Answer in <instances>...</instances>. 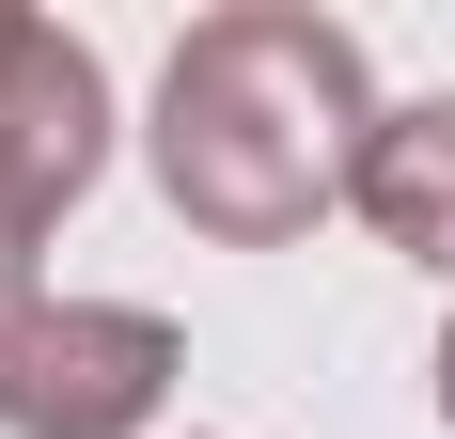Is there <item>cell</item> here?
<instances>
[{"instance_id": "cell-1", "label": "cell", "mask_w": 455, "mask_h": 439, "mask_svg": "<svg viewBox=\"0 0 455 439\" xmlns=\"http://www.w3.org/2000/svg\"><path fill=\"white\" fill-rule=\"evenodd\" d=\"M377 79H362V32L315 16V0H235V16H188V47L157 63V204L220 251H283L315 235L330 204H362V157H377Z\"/></svg>"}, {"instance_id": "cell-2", "label": "cell", "mask_w": 455, "mask_h": 439, "mask_svg": "<svg viewBox=\"0 0 455 439\" xmlns=\"http://www.w3.org/2000/svg\"><path fill=\"white\" fill-rule=\"evenodd\" d=\"M188 346L141 299H32L0 346V439H141L173 408Z\"/></svg>"}, {"instance_id": "cell-3", "label": "cell", "mask_w": 455, "mask_h": 439, "mask_svg": "<svg viewBox=\"0 0 455 439\" xmlns=\"http://www.w3.org/2000/svg\"><path fill=\"white\" fill-rule=\"evenodd\" d=\"M94 157H110V63L79 32H47V16L0 0V267L16 283L63 235V204L94 188Z\"/></svg>"}, {"instance_id": "cell-4", "label": "cell", "mask_w": 455, "mask_h": 439, "mask_svg": "<svg viewBox=\"0 0 455 439\" xmlns=\"http://www.w3.org/2000/svg\"><path fill=\"white\" fill-rule=\"evenodd\" d=\"M362 220H377L409 267H440V283H455V94H424V110H393V126H377Z\"/></svg>"}, {"instance_id": "cell-5", "label": "cell", "mask_w": 455, "mask_h": 439, "mask_svg": "<svg viewBox=\"0 0 455 439\" xmlns=\"http://www.w3.org/2000/svg\"><path fill=\"white\" fill-rule=\"evenodd\" d=\"M16 314H32V283H16V267H0V346H16Z\"/></svg>"}, {"instance_id": "cell-6", "label": "cell", "mask_w": 455, "mask_h": 439, "mask_svg": "<svg viewBox=\"0 0 455 439\" xmlns=\"http://www.w3.org/2000/svg\"><path fill=\"white\" fill-rule=\"evenodd\" d=\"M424 377H440V424H455V330H440V361H424Z\"/></svg>"}]
</instances>
